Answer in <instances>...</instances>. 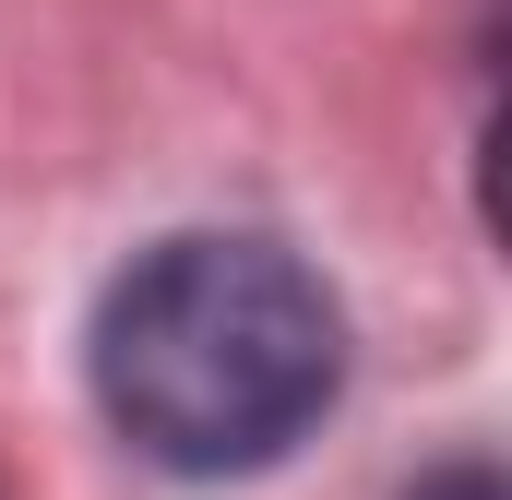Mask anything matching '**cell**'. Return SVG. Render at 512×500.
<instances>
[{"label":"cell","instance_id":"obj_1","mask_svg":"<svg viewBox=\"0 0 512 500\" xmlns=\"http://www.w3.org/2000/svg\"><path fill=\"white\" fill-rule=\"evenodd\" d=\"M346 381V310L286 239H155L96 310V405L167 477H251L322 429Z\"/></svg>","mask_w":512,"mask_h":500},{"label":"cell","instance_id":"obj_2","mask_svg":"<svg viewBox=\"0 0 512 500\" xmlns=\"http://www.w3.org/2000/svg\"><path fill=\"white\" fill-rule=\"evenodd\" d=\"M417 500H501V489H489V477L465 465V477H441V489H417Z\"/></svg>","mask_w":512,"mask_h":500}]
</instances>
